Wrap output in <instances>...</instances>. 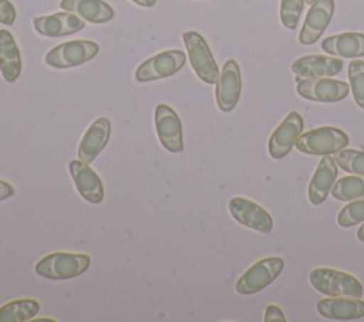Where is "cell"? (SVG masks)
<instances>
[{
    "instance_id": "6da1fadb",
    "label": "cell",
    "mask_w": 364,
    "mask_h": 322,
    "mask_svg": "<svg viewBox=\"0 0 364 322\" xmlns=\"http://www.w3.org/2000/svg\"><path fill=\"white\" fill-rule=\"evenodd\" d=\"M91 264V257L82 252H51L37 261L34 271L37 275L48 279L64 281L84 274Z\"/></svg>"
},
{
    "instance_id": "7a4b0ae2",
    "label": "cell",
    "mask_w": 364,
    "mask_h": 322,
    "mask_svg": "<svg viewBox=\"0 0 364 322\" xmlns=\"http://www.w3.org/2000/svg\"><path fill=\"white\" fill-rule=\"evenodd\" d=\"M309 279L316 291L327 296L361 298L364 294V288L355 277L334 268H314L310 271Z\"/></svg>"
},
{
    "instance_id": "3957f363",
    "label": "cell",
    "mask_w": 364,
    "mask_h": 322,
    "mask_svg": "<svg viewBox=\"0 0 364 322\" xmlns=\"http://www.w3.org/2000/svg\"><path fill=\"white\" fill-rule=\"evenodd\" d=\"M348 142V135L344 131L334 126H320L301 133L294 146L297 150L307 155L326 156L344 149Z\"/></svg>"
},
{
    "instance_id": "277c9868",
    "label": "cell",
    "mask_w": 364,
    "mask_h": 322,
    "mask_svg": "<svg viewBox=\"0 0 364 322\" xmlns=\"http://www.w3.org/2000/svg\"><path fill=\"white\" fill-rule=\"evenodd\" d=\"M284 260L282 257H266L250 265L236 281L235 289L240 295L260 292L270 285L283 271Z\"/></svg>"
},
{
    "instance_id": "5b68a950",
    "label": "cell",
    "mask_w": 364,
    "mask_h": 322,
    "mask_svg": "<svg viewBox=\"0 0 364 322\" xmlns=\"http://www.w3.org/2000/svg\"><path fill=\"white\" fill-rule=\"evenodd\" d=\"M182 38L195 74L205 84H216L220 72L206 40L198 31H185Z\"/></svg>"
},
{
    "instance_id": "8992f818",
    "label": "cell",
    "mask_w": 364,
    "mask_h": 322,
    "mask_svg": "<svg viewBox=\"0 0 364 322\" xmlns=\"http://www.w3.org/2000/svg\"><path fill=\"white\" fill-rule=\"evenodd\" d=\"M100 51V45L95 41L91 40H73L61 43L55 47H53L46 54V64L64 70V68H73L85 64L87 61L92 60Z\"/></svg>"
},
{
    "instance_id": "52a82bcc",
    "label": "cell",
    "mask_w": 364,
    "mask_h": 322,
    "mask_svg": "<svg viewBox=\"0 0 364 322\" xmlns=\"http://www.w3.org/2000/svg\"><path fill=\"white\" fill-rule=\"evenodd\" d=\"M186 62V54L182 50L161 51L138 65L135 79L138 82H151L176 74Z\"/></svg>"
},
{
    "instance_id": "ba28073f",
    "label": "cell",
    "mask_w": 364,
    "mask_h": 322,
    "mask_svg": "<svg viewBox=\"0 0 364 322\" xmlns=\"http://www.w3.org/2000/svg\"><path fill=\"white\" fill-rule=\"evenodd\" d=\"M296 91L300 96L314 102H338L350 92V85L330 77L294 78Z\"/></svg>"
},
{
    "instance_id": "9c48e42d",
    "label": "cell",
    "mask_w": 364,
    "mask_h": 322,
    "mask_svg": "<svg viewBox=\"0 0 364 322\" xmlns=\"http://www.w3.org/2000/svg\"><path fill=\"white\" fill-rule=\"evenodd\" d=\"M155 129L164 149L171 153L183 152L182 122L178 113L166 104H158L154 112Z\"/></svg>"
},
{
    "instance_id": "30bf717a",
    "label": "cell",
    "mask_w": 364,
    "mask_h": 322,
    "mask_svg": "<svg viewBox=\"0 0 364 322\" xmlns=\"http://www.w3.org/2000/svg\"><path fill=\"white\" fill-rule=\"evenodd\" d=\"M229 211L232 217L242 226L256 230L263 234H270L273 230V218L260 204L246 197H232L229 200Z\"/></svg>"
},
{
    "instance_id": "8fae6325",
    "label": "cell",
    "mask_w": 364,
    "mask_h": 322,
    "mask_svg": "<svg viewBox=\"0 0 364 322\" xmlns=\"http://www.w3.org/2000/svg\"><path fill=\"white\" fill-rule=\"evenodd\" d=\"M242 92V77L239 64L230 58L228 60L219 74L215 98L218 108L222 112H230L237 105Z\"/></svg>"
},
{
    "instance_id": "7c38bea8",
    "label": "cell",
    "mask_w": 364,
    "mask_h": 322,
    "mask_svg": "<svg viewBox=\"0 0 364 322\" xmlns=\"http://www.w3.org/2000/svg\"><path fill=\"white\" fill-rule=\"evenodd\" d=\"M303 118L299 112L290 111L287 116L279 123L269 139V153L273 159H283L294 146L297 138L303 132Z\"/></svg>"
},
{
    "instance_id": "4fadbf2b",
    "label": "cell",
    "mask_w": 364,
    "mask_h": 322,
    "mask_svg": "<svg viewBox=\"0 0 364 322\" xmlns=\"http://www.w3.org/2000/svg\"><path fill=\"white\" fill-rule=\"evenodd\" d=\"M333 13L334 0H317L313 3L299 33V43L303 45L314 44L330 24Z\"/></svg>"
},
{
    "instance_id": "5bb4252c",
    "label": "cell",
    "mask_w": 364,
    "mask_h": 322,
    "mask_svg": "<svg viewBox=\"0 0 364 322\" xmlns=\"http://www.w3.org/2000/svg\"><path fill=\"white\" fill-rule=\"evenodd\" d=\"M34 30L44 37H64L81 31L84 20L71 11H58L50 16H38L33 20Z\"/></svg>"
},
{
    "instance_id": "9a60e30c",
    "label": "cell",
    "mask_w": 364,
    "mask_h": 322,
    "mask_svg": "<svg viewBox=\"0 0 364 322\" xmlns=\"http://www.w3.org/2000/svg\"><path fill=\"white\" fill-rule=\"evenodd\" d=\"M68 170L73 182L84 200L92 204H98L104 199V186L97 172L82 160H71Z\"/></svg>"
},
{
    "instance_id": "2e32d148",
    "label": "cell",
    "mask_w": 364,
    "mask_h": 322,
    "mask_svg": "<svg viewBox=\"0 0 364 322\" xmlns=\"http://www.w3.org/2000/svg\"><path fill=\"white\" fill-rule=\"evenodd\" d=\"M343 60L327 55H303L291 62V72L296 78H318L337 75L343 68Z\"/></svg>"
},
{
    "instance_id": "e0dca14e",
    "label": "cell",
    "mask_w": 364,
    "mask_h": 322,
    "mask_svg": "<svg viewBox=\"0 0 364 322\" xmlns=\"http://www.w3.org/2000/svg\"><path fill=\"white\" fill-rule=\"evenodd\" d=\"M111 136V121L108 118H98L95 119L88 129L85 131L84 136L80 140L77 156L80 160L85 163H91L97 159V156L102 152L107 146Z\"/></svg>"
},
{
    "instance_id": "ac0fdd59",
    "label": "cell",
    "mask_w": 364,
    "mask_h": 322,
    "mask_svg": "<svg viewBox=\"0 0 364 322\" xmlns=\"http://www.w3.org/2000/svg\"><path fill=\"white\" fill-rule=\"evenodd\" d=\"M317 312L334 321H353L364 316V301L351 296H328L316 304Z\"/></svg>"
},
{
    "instance_id": "d6986e66",
    "label": "cell",
    "mask_w": 364,
    "mask_h": 322,
    "mask_svg": "<svg viewBox=\"0 0 364 322\" xmlns=\"http://www.w3.org/2000/svg\"><path fill=\"white\" fill-rule=\"evenodd\" d=\"M338 173V166L336 160L326 155L318 162V166L316 167L314 174L310 179L307 194L309 200L313 206H320L323 201H326Z\"/></svg>"
},
{
    "instance_id": "ffe728a7",
    "label": "cell",
    "mask_w": 364,
    "mask_h": 322,
    "mask_svg": "<svg viewBox=\"0 0 364 322\" xmlns=\"http://www.w3.org/2000/svg\"><path fill=\"white\" fill-rule=\"evenodd\" d=\"M321 48L324 52L334 57H364V34L357 31H346L330 35L321 41Z\"/></svg>"
},
{
    "instance_id": "44dd1931",
    "label": "cell",
    "mask_w": 364,
    "mask_h": 322,
    "mask_svg": "<svg viewBox=\"0 0 364 322\" xmlns=\"http://www.w3.org/2000/svg\"><path fill=\"white\" fill-rule=\"evenodd\" d=\"M60 7L92 24H102L114 18V9L104 0H61Z\"/></svg>"
},
{
    "instance_id": "7402d4cb",
    "label": "cell",
    "mask_w": 364,
    "mask_h": 322,
    "mask_svg": "<svg viewBox=\"0 0 364 322\" xmlns=\"http://www.w3.org/2000/svg\"><path fill=\"white\" fill-rule=\"evenodd\" d=\"M0 72L3 79L10 84L21 74L20 48L13 34L6 28L0 30Z\"/></svg>"
},
{
    "instance_id": "603a6c76",
    "label": "cell",
    "mask_w": 364,
    "mask_h": 322,
    "mask_svg": "<svg viewBox=\"0 0 364 322\" xmlns=\"http://www.w3.org/2000/svg\"><path fill=\"white\" fill-rule=\"evenodd\" d=\"M40 312V302L33 298H20L0 306V322H26Z\"/></svg>"
},
{
    "instance_id": "cb8c5ba5",
    "label": "cell",
    "mask_w": 364,
    "mask_h": 322,
    "mask_svg": "<svg viewBox=\"0 0 364 322\" xmlns=\"http://www.w3.org/2000/svg\"><path fill=\"white\" fill-rule=\"evenodd\" d=\"M331 196L338 201H351L364 197V176L351 174L334 182Z\"/></svg>"
},
{
    "instance_id": "d4e9b609",
    "label": "cell",
    "mask_w": 364,
    "mask_h": 322,
    "mask_svg": "<svg viewBox=\"0 0 364 322\" xmlns=\"http://www.w3.org/2000/svg\"><path fill=\"white\" fill-rule=\"evenodd\" d=\"M338 167L351 174L364 176V152L354 149H341L333 157Z\"/></svg>"
},
{
    "instance_id": "484cf974",
    "label": "cell",
    "mask_w": 364,
    "mask_h": 322,
    "mask_svg": "<svg viewBox=\"0 0 364 322\" xmlns=\"http://www.w3.org/2000/svg\"><path fill=\"white\" fill-rule=\"evenodd\" d=\"M348 79L355 104L364 109V61L353 60L348 64Z\"/></svg>"
},
{
    "instance_id": "4316f807",
    "label": "cell",
    "mask_w": 364,
    "mask_h": 322,
    "mask_svg": "<svg viewBox=\"0 0 364 322\" xmlns=\"http://www.w3.org/2000/svg\"><path fill=\"white\" fill-rule=\"evenodd\" d=\"M340 227H353L364 223V197L347 203L337 216Z\"/></svg>"
},
{
    "instance_id": "83f0119b",
    "label": "cell",
    "mask_w": 364,
    "mask_h": 322,
    "mask_svg": "<svg viewBox=\"0 0 364 322\" xmlns=\"http://www.w3.org/2000/svg\"><path fill=\"white\" fill-rule=\"evenodd\" d=\"M304 0H282L280 1V21L282 24L289 28L294 30L299 20L300 14L303 11Z\"/></svg>"
},
{
    "instance_id": "f1b7e54d",
    "label": "cell",
    "mask_w": 364,
    "mask_h": 322,
    "mask_svg": "<svg viewBox=\"0 0 364 322\" xmlns=\"http://www.w3.org/2000/svg\"><path fill=\"white\" fill-rule=\"evenodd\" d=\"M17 17L16 7L10 0H0V23L6 26H13Z\"/></svg>"
},
{
    "instance_id": "f546056e",
    "label": "cell",
    "mask_w": 364,
    "mask_h": 322,
    "mask_svg": "<svg viewBox=\"0 0 364 322\" xmlns=\"http://www.w3.org/2000/svg\"><path fill=\"white\" fill-rule=\"evenodd\" d=\"M264 322H286V316L277 305L270 304L264 311Z\"/></svg>"
},
{
    "instance_id": "4dcf8cb0",
    "label": "cell",
    "mask_w": 364,
    "mask_h": 322,
    "mask_svg": "<svg viewBox=\"0 0 364 322\" xmlns=\"http://www.w3.org/2000/svg\"><path fill=\"white\" fill-rule=\"evenodd\" d=\"M14 193H16L14 187H13L9 182L0 179V201H1V200H6V199H9V197H13Z\"/></svg>"
},
{
    "instance_id": "1f68e13d",
    "label": "cell",
    "mask_w": 364,
    "mask_h": 322,
    "mask_svg": "<svg viewBox=\"0 0 364 322\" xmlns=\"http://www.w3.org/2000/svg\"><path fill=\"white\" fill-rule=\"evenodd\" d=\"M134 3H136L138 6H142V7H152L156 4V0H132Z\"/></svg>"
},
{
    "instance_id": "d6a6232c",
    "label": "cell",
    "mask_w": 364,
    "mask_h": 322,
    "mask_svg": "<svg viewBox=\"0 0 364 322\" xmlns=\"http://www.w3.org/2000/svg\"><path fill=\"white\" fill-rule=\"evenodd\" d=\"M357 238L364 243V224L360 226V228H358V231H357Z\"/></svg>"
},
{
    "instance_id": "836d02e7",
    "label": "cell",
    "mask_w": 364,
    "mask_h": 322,
    "mask_svg": "<svg viewBox=\"0 0 364 322\" xmlns=\"http://www.w3.org/2000/svg\"><path fill=\"white\" fill-rule=\"evenodd\" d=\"M304 1H306L307 4H310V6H311V4H313V3H316L317 0H304Z\"/></svg>"
}]
</instances>
